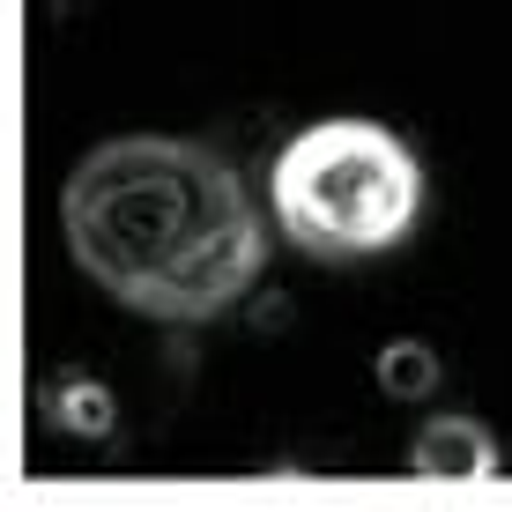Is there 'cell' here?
I'll list each match as a JSON object with an SVG mask.
<instances>
[{
    "label": "cell",
    "mask_w": 512,
    "mask_h": 512,
    "mask_svg": "<svg viewBox=\"0 0 512 512\" xmlns=\"http://www.w3.org/2000/svg\"><path fill=\"white\" fill-rule=\"evenodd\" d=\"M379 379H386V386H401V394H431V386H438V364H431V357H423V349H416V342H401V349H394V357H386V364H379Z\"/></svg>",
    "instance_id": "obj_4"
},
{
    "label": "cell",
    "mask_w": 512,
    "mask_h": 512,
    "mask_svg": "<svg viewBox=\"0 0 512 512\" xmlns=\"http://www.w3.org/2000/svg\"><path fill=\"white\" fill-rule=\"evenodd\" d=\"M268 208L312 260L394 253L423 216V164L379 119H320L275 156Z\"/></svg>",
    "instance_id": "obj_2"
},
{
    "label": "cell",
    "mask_w": 512,
    "mask_h": 512,
    "mask_svg": "<svg viewBox=\"0 0 512 512\" xmlns=\"http://www.w3.org/2000/svg\"><path fill=\"white\" fill-rule=\"evenodd\" d=\"M490 461H498V446H490L483 423H468V416H446V423H431V431L416 438L423 475H483Z\"/></svg>",
    "instance_id": "obj_3"
},
{
    "label": "cell",
    "mask_w": 512,
    "mask_h": 512,
    "mask_svg": "<svg viewBox=\"0 0 512 512\" xmlns=\"http://www.w3.org/2000/svg\"><path fill=\"white\" fill-rule=\"evenodd\" d=\"M60 238L112 305L164 327L223 320L268 268L253 186L179 134L97 141L60 186Z\"/></svg>",
    "instance_id": "obj_1"
}]
</instances>
